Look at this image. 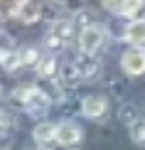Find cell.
I'll list each match as a JSON object with an SVG mask.
<instances>
[{
	"label": "cell",
	"instance_id": "cell-5",
	"mask_svg": "<svg viewBox=\"0 0 145 150\" xmlns=\"http://www.w3.org/2000/svg\"><path fill=\"white\" fill-rule=\"evenodd\" d=\"M22 108L27 111L32 118H42V116H47V111H49V96L42 89H37V86H35V91L30 93L27 103H25Z\"/></svg>",
	"mask_w": 145,
	"mask_h": 150
},
{
	"label": "cell",
	"instance_id": "cell-17",
	"mask_svg": "<svg viewBox=\"0 0 145 150\" xmlns=\"http://www.w3.org/2000/svg\"><path fill=\"white\" fill-rule=\"evenodd\" d=\"M45 45H47V49H52V52H59V49H64V47H66L64 42H62L59 37H54L52 32L47 35V40H45Z\"/></svg>",
	"mask_w": 145,
	"mask_h": 150
},
{
	"label": "cell",
	"instance_id": "cell-14",
	"mask_svg": "<svg viewBox=\"0 0 145 150\" xmlns=\"http://www.w3.org/2000/svg\"><path fill=\"white\" fill-rule=\"evenodd\" d=\"M140 8H143V0H125V5H123V12H121V15H123V17H138Z\"/></svg>",
	"mask_w": 145,
	"mask_h": 150
},
{
	"label": "cell",
	"instance_id": "cell-10",
	"mask_svg": "<svg viewBox=\"0 0 145 150\" xmlns=\"http://www.w3.org/2000/svg\"><path fill=\"white\" fill-rule=\"evenodd\" d=\"M15 57H17V62H20V67H37V62L42 59L37 47H22Z\"/></svg>",
	"mask_w": 145,
	"mask_h": 150
},
{
	"label": "cell",
	"instance_id": "cell-16",
	"mask_svg": "<svg viewBox=\"0 0 145 150\" xmlns=\"http://www.w3.org/2000/svg\"><path fill=\"white\" fill-rule=\"evenodd\" d=\"M22 15V20H27V22H35L37 17H40V8H37V5H32V0H30L27 5H25V8H20L17 10Z\"/></svg>",
	"mask_w": 145,
	"mask_h": 150
},
{
	"label": "cell",
	"instance_id": "cell-20",
	"mask_svg": "<svg viewBox=\"0 0 145 150\" xmlns=\"http://www.w3.org/2000/svg\"><path fill=\"white\" fill-rule=\"evenodd\" d=\"M10 126H12V118H10V113L0 111V130H8Z\"/></svg>",
	"mask_w": 145,
	"mask_h": 150
},
{
	"label": "cell",
	"instance_id": "cell-6",
	"mask_svg": "<svg viewBox=\"0 0 145 150\" xmlns=\"http://www.w3.org/2000/svg\"><path fill=\"white\" fill-rule=\"evenodd\" d=\"M32 135H35V143L40 148H45V150H49L52 145H59V140H57V126H54V123H49V121L37 123Z\"/></svg>",
	"mask_w": 145,
	"mask_h": 150
},
{
	"label": "cell",
	"instance_id": "cell-8",
	"mask_svg": "<svg viewBox=\"0 0 145 150\" xmlns=\"http://www.w3.org/2000/svg\"><path fill=\"white\" fill-rule=\"evenodd\" d=\"M74 67H76V71H79L81 79H91V76H96V71H98V62L93 59V54L79 57L76 62H74Z\"/></svg>",
	"mask_w": 145,
	"mask_h": 150
},
{
	"label": "cell",
	"instance_id": "cell-22",
	"mask_svg": "<svg viewBox=\"0 0 145 150\" xmlns=\"http://www.w3.org/2000/svg\"><path fill=\"white\" fill-rule=\"evenodd\" d=\"M0 96H3V86H0Z\"/></svg>",
	"mask_w": 145,
	"mask_h": 150
},
{
	"label": "cell",
	"instance_id": "cell-15",
	"mask_svg": "<svg viewBox=\"0 0 145 150\" xmlns=\"http://www.w3.org/2000/svg\"><path fill=\"white\" fill-rule=\"evenodd\" d=\"M130 135H133V140L138 145H145V121H135L130 126Z\"/></svg>",
	"mask_w": 145,
	"mask_h": 150
},
{
	"label": "cell",
	"instance_id": "cell-1",
	"mask_svg": "<svg viewBox=\"0 0 145 150\" xmlns=\"http://www.w3.org/2000/svg\"><path fill=\"white\" fill-rule=\"evenodd\" d=\"M106 42H108V32H106L103 27H98V25H89V27H84L81 35H79L81 54H96L101 47H106Z\"/></svg>",
	"mask_w": 145,
	"mask_h": 150
},
{
	"label": "cell",
	"instance_id": "cell-19",
	"mask_svg": "<svg viewBox=\"0 0 145 150\" xmlns=\"http://www.w3.org/2000/svg\"><path fill=\"white\" fill-rule=\"evenodd\" d=\"M121 118L125 123L133 126V123H135V106H123V108H121Z\"/></svg>",
	"mask_w": 145,
	"mask_h": 150
},
{
	"label": "cell",
	"instance_id": "cell-4",
	"mask_svg": "<svg viewBox=\"0 0 145 150\" xmlns=\"http://www.w3.org/2000/svg\"><path fill=\"white\" fill-rule=\"evenodd\" d=\"M81 113H84L86 118H91V121L106 118V113H108V101H106V96H101V93L86 96L84 103H81Z\"/></svg>",
	"mask_w": 145,
	"mask_h": 150
},
{
	"label": "cell",
	"instance_id": "cell-11",
	"mask_svg": "<svg viewBox=\"0 0 145 150\" xmlns=\"http://www.w3.org/2000/svg\"><path fill=\"white\" fill-rule=\"evenodd\" d=\"M49 32H52L54 37H59V40L66 45V42L71 40V35H74V27H71V22H69V20H57Z\"/></svg>",
	"mask_w": 145,
	"mask_h": 150
},
{
	"label": "cell",
	"instance_id": "cell-13",
	"mask_svg": "<svg viewBox=\"0 0 145 150\" xmlns=\"http://www.w3.org/2000/svg\"><path fill=\"white\" fill-rule=\"evenodd\" d=\"M10 57H12V40L0 35V64H8Z\"/></svg>",
	"mask_w": 145,
	"mask_h": 150
},
{
	"label": "cell",
	"instance_id": "cell-21",
	"mask_svg": "<svg viewBox=\"0 0 145 150\" xmlns=\"http://www.w3.org/2000/svg\"><path fill=\"white\" fill-rule=\"evenodd\" d=\"M32 150H45V148H40V145H37V148H32Z\"/></svg>",
	"mask_w": 145,
	"mask_h": 150
},
{
	"label": "cell",
	"instance_id": "cell-2",
	"mask_svg": "<svg viewBox=\"0 0 145 150\" xmlns=\"http://www.w3.org/2000/svg\"><path fill=\"white\" fill-rule=\"evenodd\" d=\"M121 67L128 76H140L145 74V47H133L123 54Z\"/></svg>",
	"mask_w": 145,
	"mask_h": 150
},
{
	"label": "cell",
	"instance_id": "cell-12",
	"mask_svg": "<svg viewBox=\"0 0 145 150\" xmlns=\"http://www.w3.org/2000/svg\"><path fill=\"white\" fill-rule=\"evenodd\" d=\"M35 91V86L32 84H25V86H17L15 91H12V101L15 103H20V106H25L27 103V98H30V93Z\"/></svg>",
	"mask_w": 145,
	"mask_h": 150
},
{
	"label": "cell",
	"instance_id": "cell-9",
	"mask_svg": "<svg viewBox=\"0 0 145 150\" xmlns=\"http://www.w3.org/2000/svg\"><path fill=\"white\" fill-rule=\"evenodd\" d=\"M37 76H42V79H54V74H57V59L52 57V54H47V57H42L40 62H37Z\"/></svg>",
	"mask_w": 145,
	"mask_h": 150
},
{
	"label": "cell",
	"instance_id": "cell-7",
	"mask_svg": "<svg viewBox=\"0 0 145 150\" xmlns=\"http://www.w3.org/2000/svg\"><path fill=\"white\" fill-rule=\"evenodd\" d=\"M123 35V40L130 42L133 47H145V20H130Z\"/></svg>",
	"mask_w": 145,
	"mask_h": 150
},
{
	"label": "cell",
	"instance_id": "cell-3",
	"mask_svg": "<svg viewBox=\"0 0 145 150\" xmlns=\"http://www.w3.org/2000/svg\"><path fill=\"white\" fill-rule=\"evenodd\" d=\"M57 140L64 148H76V145H81V140H84V133H81L79 123L62 121L59 126H57Z\"/></svg>",
	"mask_w": 145,
	"mask_h": 150
},
{
	"label": "cell",
	"instance_id": "cell-18",
	"mask_svg": "<svg viewBox=\"0 0 145 150\" xmlns=\"http://www.w3.org/2000/svg\"><path fill=\"white\" fill-rule=\"evenodd\" d=\"M123 5H125V0H103V8L111 10V12H116V15L123 12Z\"/></svg>",
	"mask_w": 145,
	"mask_h": 150
}]
</instances>
